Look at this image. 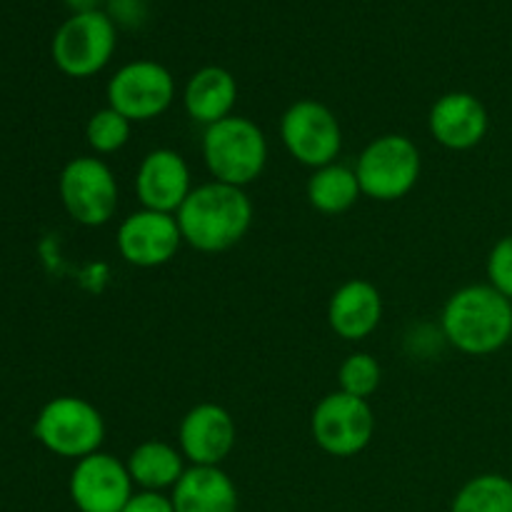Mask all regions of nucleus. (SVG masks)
I'll use <instances>...</instances> for the list:
<instances>
[{
	"label": "nucleus",
	"mask_w": 512,
	"mask_h": 512,
	"mask_svg": "<svg viewBox=\"0 0 512 512\" xmlns=\"http://www.w3.org/2000/svg\"><path fill=\"white\" fill-rule=\"evenodd\" d=\"M440 333L463 355L485 358L498 353L512 338V300L490 283L465 285L445 300Z\"/></svg>",
	"instance_id": "obj_1"
},
{
	"label": "nucleus",
	"mask_w": 512,
	"mask_h": 512,
	"mask_svg": "<svg viewBox=\"0 0 512 512\" xmlns=\"http://www.w3.org/2000/svg\"><path fill=\"white\" fill-rule=\"evenodd\" d=\"M175 218L185 245L198 253H225L248 235L253 203L245 188L210 180L193 188Z\"/></svg>",
	"instance_id": "obj_2"
},
{
	"label": "nucleus",
	"mask_w": 512,
	"mask_h": 512,
	"mask_svg": "<svg viewBox=\"0 0 512 512\" xmlns=\"http://www.w3.org/2000/svg\"><path fill=\"white\" fill-rule=\"evenodd\" d=\"M268 138L255 120L230 115L203 133V160L213 180L248 188L268 165Z\"/></svg>",
	"instance_id": "obj_3"
},
{
	"label": "nucleus",
	"mask_w": 512,
	"mask_h": 512,
	"mask_svg": "<svg viewBox=\"0 0 512 512\" xmlns=\"http://www.w3.org/2000/svg\"><path fill=\"white\" fill-rule=\"evenodd\" d=\"M423 173V158L413 138L400 133L370 140L358 155L355 175L365 198L378 203H395L413 193Z\"/></svg>",
	"instance_id": "obj_4"
},
{
	"label": "nucleus",
	"mask_w": 512,
	"mask_h": 512,
	"mask_svg": "<svg viewBox=\"0 0 512 512\" xmlns=\"http://www.w3.org/2000/svg\"><path fill=\"white\" fill-rule=\"evenodd\" d=\"M33 435L48 453L78 463L100 453V445L105 443V420L85 398L60 395L40 408Z\"/></svg>",
	"instance_id": "obj_5"
},
{
	"label": "nucleus",
	"mask_w": 512,
	"mask_h": 512,
	"mask_svg": "<svg viewBox=\"0 0 512 512\" xmlns=\"http://www.w3.org/2000/svg\"><path fill=\"white\" fill-rule=\"evenodd\" d=\"M58 193L65 213L85 228L108 225L118 213V178L98 155H80L65 163Z\"/></svg>",
	"instance_id": "obj_6"
},
{
	"label": "nucleus",
	"mask_w": 512,
	"mask_h": 512,
	"mask_svg": "<svg viewBox=\"0 0 512 512\" xmlns=\"http://www.w3.org/2000/svg\"><path fill=\"white\" fill-rule=\"evenodd\" d=\"M118 43V28L108 13H75L55 30L53 60L60 73L70 78L98 75L110 63Z\"/></svg>",
	"instance_id": "obj_7"
},
{
	"label": "nucleus",
	"mask_w": 512,
	"mask_h": 512,
	"mask_svg": "<svg viewBox=\"0 0 512 512\" xmlns=\"http://www.w3.org/2000/svg\"><path fill=\"white\" fill-rule=\"evenodd\" d=\"M315 445L333 458H355L375 438V413L368 400L348 393H328L310 415Z\"/></svg>",
	"instance_id": "obj_8"
},
{
	"label": "nucleus",
	"mask_w": 512,
	"mask_h": 512,
	"mask_svg": "<svg viewBox=\"0 0 512 512\" xmlns=\"http://www.w3.org/2000/svg\"><path fill=\"white\" fill-rule=\"evenodd\" d=\"M280 140L290 158L305 168H323L343 150V128L333 110L318 100H298L280 118Z\"/></svg>",
	"instance_id": "obj_9"
},
{
	"label": "nucleus",
	"mask_w": 512,
	"mask_h": 512,
	"mask_svg": "<svg viewBox=\"0 0 512 512\" xmlns=\"http://www.w3.org/2000/svg\"><path fill=\"white\" fill-rule=\"evenodd\" d=\"M108 105L130 123H148L160 118L175 100V78L155 60L125 63L108 80Z\"/></svg>",
	"instance_id": "obj_10"
},
{
	"label": "nucleus",
	"mask_w": 512,
	"mask_h": 512,
	"mask_svg": "<svg viewBox=\"0 0 512 512\" xmlns=\"http://www.w3.org/2000/svg\"><path fill=\"white\" fill-rule=\"evenodd\" d=\"M68 493L80 512H123L135 485L128 465L100 450L75 463Z\"/></svg>",
	"instance_id": "obj_11"
},
{
	"label": "nucleus",
	"mask_w": 512,
	"mask_h": 512,
	"mask_svg": "<svg viewBox=\"0 0 512 512\" xmlns=\"http://www.w3.org/2000/svg\"><path fill=\"white\" fill-rule=\"evenodd\" d=\"M115 245L120 258L133 268H160L178 255L183 235L175 215L140 208L123 218Z\"/></svg>",
	"instance_id": "obj_12"
},
{
	"label": "nucleus",
	"mask_w": 512,
	"mask_h": 512,
	"mask_svg": "<svg viewBox=\"0 0 512 512\" xmlns=\"http://www.w3.org/2000/svg\"><path fill=\"white\" fill-rule=\"evenodd\" d=\"M238 443L235 420L223 405L198 403L183 415L178 428V448L190 465H223Z\"/></svg>",
	"instance_id": "obj_13"
},
{
	"label": "nucleus",
	"mask_w": 512,
	"mask_h": 512,
	"mask_svg": "<svg viewBox=\"0 0 512 512\" xmlns=\"http://www.w3.org/2000/svg\"><path fill=\"white\" fill-rule=\"evenodd\" d=\"M190 193L193 175L178 150L155 148L140 160L135 173V195L143 208L175 215Z\"/></svg>",
	"instance_id": "obj_14"
},
{
	"label": "nucleus",
	"mask_w": 512,
	"mask_h": 512,
	"mask_svg": "<svg viewBox=\"0 0 512 512\" xmlns=\"http://www.w3.org/2000/svg\"><path fill=\"white\" fill-rule=\"evenodd\" d=\"M490 115L483 100L468 90L440 95L428 113V130L435 143L448 150H473L485 140Z\"/></svg>",
	"instance_id": "obj_15"
},
{
	"label": "nucleus",
	"mask_w": 512,
	"mask_h": 512,
	"mask_svg": "<svg viewBox=\"0 0 512 512\" xmlns=\"http://www.w3.org/2000/svg\"><path fill=\"white\" fill-rule=\"evenodd\" d=\"M383 320V295L370 280H345L328 303V325L338 338L360 343L378 330Z\"/></svg>",
	"instance_id": "obj_16"
},
{
	"label": "nucleus",
	"mask_w": 512,
	"mask_h": 512,
	"mask_svg": "<svg viewBox=\"0 0 512 512\" xmlns=\"http://www.w3.org/2000/svg\"><path fill=\"white\" fill-rule=\"evenodd\" d=\"M175 512H238L240 498L233 478L220 465H188L170 490Z\"/></svg>",
	"instance_id": "obj_17"
},
{
	"label": "nucleus",
	"mask_w": 512,
	"mask_h": 512,
	"mask_svg": "<svg viewBox=\"0 0 512 512\" xmlns=\"http://www.w3.org/2000/svg\"><path fill=\"white\" fill-rule=\"evenodd\" d=\"M235 103H238V80L220 65H205L195 70L185 83V113L193 123L205 125V128L235 115Z\"/></svg>",
	"instance_id": "obj_18"
},
{
	"label": "nucleus",
	"mask_w": 512,
	"mask_h": 512,
	"mask_svg": "<svg viewBox=\"0 0 512 512\" xmlns=\"http://www.w3.org/2000/svg\"><path fill=\"white\" fill-rule=\"evenodd\" d=\"M185 463L188 460L183 458L180 448L163 443V440H145L138 448H133V453L125 460L135 488L155 490V493L173 490L188 470Z\"/></svg>",
	"instance_id": "obj_19"
},
{
	"label": "nucleus",
	"mask_w": 512,
	"mask_h": 512,
	"mask_svg": "<svg viewBox=\"0 0 512 512\" xmlns=\"http://www.w3.org/2000/svg\"><path fill=\"white\" fill-rule=\"evenodd\" d=\"M305 193H308V203L313 205L318 213L343 215L358 203L363 190H360L355 168L335 160V163L313 170Z\"/></svg>",
	"instance_id": "obj_20"
},
{
	"label": "nucleus",
	"mask_w": 512,
	"mask_h": 512,
	"mask_svg": "<svg viewBox=\"0 0 512 512\" xmlns=\"http://www.w3.org/2000/svg\"><path fill=\"white\" fill-rule=\"evenodd\" d=\"M450 512H512V480L500 473L475 475L455 493Z\"/></svg>",
	"instance_id": "obj_21"
},
{
	"label": "nucleus",
	"mask_w": 512,
	"mask_h": 512,
	"mask_svg": "<svg viewBox=\"0 0 512 512\" xmlns=\"http://www.w3.org/2000/svg\"><path fill=\"white\" fill-rule=\"evenodd\" d=\"M130 130H133V123L125 115H120L118 110L105 105V108L95 110L88 118L85 140H88L90 150L95 155H110L118 153V150H123L128 145Z\"/></svg>",
	"instance_id": "obj_22"
},
{
	"label": "nucleus",
	"mask_w": 512,
	"mask_h": 512,
	"mask_svg": "<svg viewBox=\"0 0 512 512\" xmlns=\"http://www.w3.org/2000/svg\"><path fill=\"white\" fill-rule=\"evenodd\" d=\"M380 380H383V368H380L378 358L365 350L350 353L338 368V390L353 395V398L370 400L378 393Z\"/></svg>",
	"instance_id": "obj_23"
},
{
	"label": "nucleus",
	"mask_w": 512,
	"mask_h": 512,
	"mask_svg": "<svg viewBox=\"0 0 512 512\" xmlns=\"http://www.w3.org/2000/svg\"><path fill=\"white\" fill-rule=\"evenodd\" d=\"M485 273H488V283L512 300V235H505L493 245L488 263H485Z\"/></svg>",
	"instance_id": "obj_24"
},
{
	"label": "nucleus",
	"mask_w": 512,
	"mask_h": 512,
	"mask_svg": "<svg viewBox=\"0 0 512 512\" xmlns=\"http://www.w3.org/2000/svg\"><path fill=\"white\" fill-rule=\"evenodd\" d=\"M108 18L115 28H140L148 20V3L145 0H108Z\"/></svg>",
	"instance_id": "obj_25"
},
{
	"label": "nucleus",
	"mask_w": 512,
	"mask_h": 512,
	"mask_svg": "<svg viewBox=\"0 0 512 512\" xmlns=\"http://www.w3.org/2000/svg\"><path fill=\"white\" fill-rule=\"evenodd\" d=\"M123 512H175V508L170 495L155 493V490H135Z\"/></svg>",
	"instance_id": "obj_26"
},
{
	"label": "nucleus",
	"mask_w": 512,
	"mask_h": 512,
	"mask_svg": "<svg viewBox=\"0 0 512 512\" xmlns=\"http://www.w3.org/2000/svg\"><path fill=\"white\" fill-rule=\"evenodd\" d=\"M70 10L75 13H93V10L100 8V0H65Z\"/></svg>",
	"instance_id": "obj_27"
},
{
	"label": "nucleus",
	"mask_w": 512,
	"mask_h": 512,
	"mask_svg": "<svg viewBox=\"0 0 512 512\" xmlns=\"http://www.w3.org/2000/svg\"><path fill=\"white\" fill-rule=\"evenodd\" d=\"M510 343H512V338H510Z\"/></svg>",
	"instance_id": "obj_28"
}]
</instances>
